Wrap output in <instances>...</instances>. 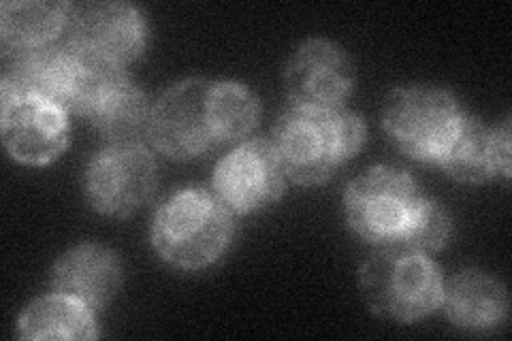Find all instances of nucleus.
I'll use <instances>...</instances> for the list:
<instances>
[{"mask_svg":"<svg viewBox=\"0 0 512 341\" xmlns=\"http://www.w3.org/2000/svg\"><path fill=\"white\" fill-rule=\"evenodd\" d=\"M259 120V101L235 81L188 79L156 103L150 135L173 158H195L220 143L246 137Z\"/></svg>","mask_w":512,"mask_h":341,"instance_id":"nucleus-1","label":"nucleus"},{"mask_svg":"<svg viewBox=\"0 0 512 341\" xmlns=\"http://www.w3.org/2000/svg\"><path fill=\"white\" fill-rule=\"evenodd\" d=\"M365 139V124L342 109L293 107L278 120L274 148L284 173L301 186H316L355 154Z\"/></svg>","mask_w":512,"mask_h":341,"instance_id":"nucleus-2","label":"nucleus"},{"mask_svg":"<svg viewBox=\"0 0 512 341\" xmlns=\"http://www.w3.org/2000/svg\"><path fill=\"white\" fill-rule=\"evenodd\" d=\"M233 237L229 209L201 188L182 190L156 211L152 243L158 254L180 269L216 263Z\"/></svg>","mask_w":512,"mask_h":341,"instance_id":"nucleus-3","label":"nucleus"},{"mask_svg":"<svg viewBox=\"0 0 512 341\" xmlns=\"http://www.w3.org/2000/svg\"><path fill=\"white\" fill-rule=\"evenodd\" d=\"M361 286L376 314L399 322L431 314L444 297L438 267L406 243L380 246L361 271Z\"/></svg>","mask_w":512,"mask_h":341,"instance_id":"nucleus-4","label":"nucleus"},{"mask_svg":"<svg viewBox=\"0 0 512 341\" xmlns=\"http://www.w3.org/2000/svg\"><path fill=\"white\" fill-rule=\"evenodd\" d=\"M423 197L410 175L376 167L357 177L346 192V218L359 237L376 246L402 243Z\"/></svg>","mask_w":512,"mask_h":341,"instance_id":"nucleus-5","label":"nucleus"},{"mask_svg":"<svg viewBox=\"0 0 512 341\" xmlns=\"http://www.w3.org/2000/svg\"><path fill=\"white\" fill-rule=\"evenodd\" d=\"M461 118L451 94L427 86L397 88L384 109V126L397 148L416 160H440Z\"/></svg>","mask_w":512,"mask_h":341,"instance_id":"nucleus-6","label":"nucleus"},{"mask_svg":"<svg viewBox=\"0 0 512 341\" xmlns=\"http://www.w3.org/2000/svg\"><path fill=\"white\" fill-rule=\"evenodd\" d=\"M156 186V162L137 143H118L94 158L86 192L90 203L109 216H128L150 199Z\"/></svg>","mask_w":512,"mask_h":341,"instance_id":"nucleus-7","label":"nucleus"},{"mask_svg":"<svg viewBox=\"0 0 512 341\" xmlns=\"http://www.w3.org/2000/svg\"><path fill=\"white\" fill-rule=\"evenodd\" d=\"M214 190L220 203L237 214L274 203L284 190V169L274 143L254 139L224 156L214 173Z\"/></svg>","mask_w":512,"mask_h":341,"instance_id":"nucleus-8","label":"nucleus"},{"mask_svg":"<svg viewBox=\"0 0 512 341\" xmlns=\"http://www.w3.org/2000/svg\"><path fill=\"white\" fill-rule=\"evenodd\" d=\"M69 43L114 64L135 60L146 45V24L128 3H88L73 7Z\"/></svg>","mask_w":512,"mask_h":341,"instance_id":"nucleus-9","label":"nucleus"},{"mask_svg":"<svg viewBox=\"0 0 512 341\" xmlns=\"http://www.w3.org/2000/svg\"><path fill=\"white\" fill-rule=\"evenodd\" d=\"M352 64L342 47L329 41H308L288 64L286 84L295 107L331 111L340 109L352 88Z\"/></svg>","mask_w":512,"mask_h":341,"instance_id":"nucleus-10","label":"nucleus"},{"mask_svg":"<svg viewBox=\"0 0 512 341\" xmlns=\"http://www.w3.org/2000/svg\"><path fill=\"white\" fill-rule=\"evenodd\" d=\"M0 126L5 148L26 165H45L67 148L69 126L64 111L39 96L3 101Z\"/></svg>","mask_w":512,"mask_h":341,"instance_id":"nucleus-11","label":"nucleus"},{"mask_svg":"<svg viewBox=\"0 0 512 341\" xmlns=\"http://www.w3.org/2000/svg\"><path fill=\"white\" fill-rule=\"evenodd\" d=\"M444 169L468 184L489 180L491 175H510V126L491 133L474 118H461L457 131L440 156Z\"/></svg>","mask_w":512,"mask_h":341,"instance_id":"nucleus-12","label":"nucleus"},{"mask_svg":"<svg viewBox=\"0 0 512 341\" xmlns=\"http://www.w3.org/2000/svg\"><path fill=\"white\" fill-rule=\"evenodd\" d=\"M122 269L118 256L101 246H79L54 269V288L90 310H101L118 292Z\"/></svg>","mask_w":512,"mask_h":341,"instance_id":"nucleus-13","label":"nucleus"},{"mask_svg":"<svg viewBox=\"0 0 512 341\" xmlns=\"http://www.w3.org/2000/svg\"><path fill=\"white\" fill-rule=\"evenodd\" d=\"M67 3H5L0 7V39L5 56H18L50 47L52 41L67 30L71 18Z\"/></svg>","mask_w":512,"mask_h":341,"instance_id":"nucleus-14","label":"nucleus"},{"mask_svg":"<svg viewBox=\"0 0 512 341\" xmlns=\"http://www.w3.org/2000/svg\"><path fill=\"white\" fill-rule=\"evenodd\" d=\"M506 310V290L487 273H461L446 290V312L457 327L470 331L495 329L504 322Z\"/></svg>","mask_w":512,"mask_h":341,"instance_id":"nucleus-15","label":"nucleus"},{"mask_svg":"<svg viewBox=\"0 0 512 341\" xmlns=\"http://www.w3.org/2000/svg\"><path fill=\"white\" fill-rule=\"evenodd\" d=\"M24 339H94L96 324L90 307L67 295L43 297L32 303L20 318Z\"/></svg>","mask_w":512,"mask_h":341,"instance_id":"nucleus-16","label":"nucleus"},{"mask_svg":"<svg viewBox=\"0 0 512 341\" xmlns=\"http://www.w3.org/2000/svg\"><path fill=\"white\" fill-rule=\"evenodd\" d=\"M94 126L116 143H135L148 126V99L131 81L124 79L111 88L90 113Z\"/></svg>","mask_w":512,"mask_h":341,"instance_id":"nucleus-17","label":"nucleus"},{"mask_svg":"<svg viewBox=\"0 0 512 341\" xmlns=\"http://www.w3.org/2000/svg\"><path fill=\"white\" fill-rule=\"evenodd\" d=\"M448 235H451V220L446 211L434 203L423 199L410 222V229L402 243L414 250H440Z\"/></svg>","mask_w":512,"mask_h":341,"instance_id":"nucleus-18","label":"nucleus"}]
</instances>
